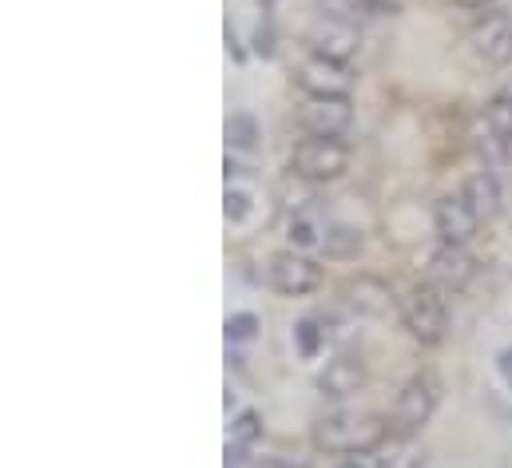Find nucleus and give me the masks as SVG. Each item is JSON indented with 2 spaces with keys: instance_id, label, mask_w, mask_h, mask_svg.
<instances>
[{
  "instance_id": "obj_20",
  "label": "nucleus",
  "mask_w": 512,
  "mask_h": 468,
  "mask_svg": "<svg viewBox=\"0 0 512 468\" xmlns=\"http://www.w3.org/2000/svg\"><path fill=\"white\" fill-rule=\"evenodd\" d=\"M294 342H298V353L310 361V357H318V350H322L326 330L318 326V318H302V322L294 326Z\"/></svg>"
},
{
  "instance_id": "obj_26",
  "label": "nucleus",
  "mask_w": 512,
  "mask_h": 468,
  "mask_svg": "<svg viewBox=\"0 0 512 468\" xmlns=\"http://www.w3.org/2000/svg\"><path fill=\"white\" fill-rule=\"evenodd\" d=\"M251 468H310V465H302V461H286V457H262V461H255Z\"/></svg>"
},
{
  "instance_id": "obj_7",
  "label": "nucleus",
  "mask_w": 512,
  "mask_h": 468,
  "mask_svg": "<svg viewBox=\"0 0 512 468\" xmlns=\"http://www.w3.org/2000/svg\"><path fill=\"white\" fill-rule=\"evenodd\" d=\"M270 286L286 298H302V294H314L322 286V266L302 254V250H282L270 258V270H266Z\"/></svg>"
},
{
  "instance_id": "obj_17",
  "label": "nucleus",
  "mask_w": 512,
  "mask_h": 468,
  "mask_svg": "<svg viewBox=\"0 0 512 468\" xmlns=\"http://www.w3.org/2000/svg\"><path fill=\"white\" fill-rule=\"evenodd\" d=\"M481 119H485V127H489V131H497L505 143H512V92L509 88L485 104V116Z\"/></svg>"
},
{
  "instance_id": "obj_14",
  "label": "nucleus",
  "mask_w": 512,
  "mask_h": 468,
  "mask_svg": "<svg viewBox=\"0 0 512 468\" xmlns=\"http://www.w3.org/2000/svg\"><path fill=\"white\" fill-rule=\"evenodd\" d=\"M374 468H425V449H421L417 437L389 433L374 449Z\"/></svg>"
},
{
  "instance_id": "obj_16",
  "label": "nucleus",
  "mask_w": 512,
  "mask_h": 468,
  "mask_svg": "<svg viewBox=\"0 0 512 468\" xmlns=\"http://www.w3.org/2000/svg\"><path fill=\"white\" fill-rule=\"evenodd\" d=\"M346 298H350V306L358 314H382L389 306V286L378 282V278H358V282L346 286Z\"/></svg>"
},
{
  "instance_id": "obj_24",
  "label": "nucleus",
  "mask_w": 512,
  "mask_h": 468,
  "mask_svg": "<svg viewBox=\"0 0 512 468\" xmlns=\"http://www.w3.org/2000/svg\"><path fill=\"white\" fill-rule=\"evenodd\" d=\"M223 215H227L231 223H243V219L251 215V195L239 191V187H227V195H223Z\"/></svg>"
},
{
  "instance_id": "obj_19",
  "label": "nucleus",
  "mask_w": 512,
  "mask_h": 468,
  "mask_svg": "<svg viewBox=\"0 0 512 468\" xmlns=\"http://www.w3.org/2000/svg\"><path fill=\"white\" fill-rule=\"evenodd\" d=\"M330 258H350V254H358L362 250V234L354 231V227H342V223H334L330 234H326V246H322Z\"/></svg>"
},
{
  "instance_id": "obj_4",
  "label": "nucleus",
  "mask_w": 512,
  "mask_h": 468,
  "mask_svg": "<svg viewBox=\"0 0 512 468\" xmlns=\"http://www.w3.org/2000/svg\"><path fill=\"white\" fill-rule=\"evenodd\" d=\"M290 167L306 183H334V179H342L350 171V147L342 139H318V135H310V139H302L294 147Z\"/></svg>"
},
{
  "instance_id": "obj_25",
  "label": "nucleus",
  "mask_w": 512,
  "mask_h": 468,
  "mask_svg": "<svg viewBox=\"0 0 512 468\" xmlns=\"http://www.w3.org/2000/svg\"><path fill=\"white\" fill-rule=\"evenodd\" d=\"M255 52L274 56V32H270V24H258L255 28Z\"/></svg>"
},
{
  "instance_id": "obj_21",
  "label": "nucleus",
  "mask_w": 512,
  "mask_h": 468,
  "mask_svg": "<svg viewBox=\"0 0 512 468\" xmlns=\"http://www.w3.org/2000/svg\"><path fill=\"white\" fill-rule=\"evenodd\" d=\"M258 437H262V413H258V409H243V413L235 417V425H231V441L251 449Z\"/></svg>"
},
{
  "instance_id": "obj_10",
  "label": "nucleus",
  "mask_w": 512,
  "mask_h": 468,
  "mask_svg": "<svg viewBox=\"0 0 512 468\" xmlns=\"http://www.w3.org/2000/svg\"><path fill=\"white\" fill-rule=\"evenodd\" d=\"M469 44H473V52H477L489 68H505V64H512V20L501 16V12H485V16L473 24Z\"/></svg>"
},
{
  "instance_id": "obj_18",
  "label": "nucleus",
  "mask_w": 512,
  "mask_h": 468,
  "mask_svg": "<svg viewBox=\"0 0 512 468\" xmlns=\"http://www.w3.org/2000/svg\"><path fill=\"white\" fill-rule=\"evenodd\" d=\"M227 143L235 151H255L258 147V119L251 112H235L227 119Z\"/></svg>"
},
{
  "instance_id": "obj_12",
  "label": "nucleus",
  "mask_w": 512,
  "mask_h": 468,
  "mask_svg": "<svg viewBox=\"0 0 512 468\" xmlns=\"http://www.w3.org/2000/svg\"><path fill=\"white\" fill-rule=\"evenodd\" d=\"M362 385H366V365L358 357H334L318 373V393L330 401H346V397L362 393Z\"/></svg>"
},
{
  "instance_id": "obj_8",
  "label": "nucleus",
  "mask_w": 512,
  "mask_h": 468,
  "mask_svg": "<svg viewBox=\"0 0 512 468\" xmlns=\"http://www.w3.org/2000/svg\"><path fill=\"white\" fill-rule=\"evenodd\" d=\"M477 227H481V215L473 211V203L465 199V191L441 195V199L433 203V231H437L441 242H449V246H469Z\"/></svg>"
},
{
  "instance_id": "obj_3",
  "label": "nucleus",
  "mask_w": 512,
  "mask_h": 468,
  "mask_svg": "<svg viewBox=\"0 0 512 468\" xmlns=\"http://www.w3.org/2000/svg\"><path fill=\"white\" fill-rule=\"evenodd\" d=\"M437 397H441L437 377H429V373L409 377V381L401 385L397 401H393L389 429H393V433H401V437H417V433L433 421V413H437Z\"/></svg>"
},
{
  "instance_id": "obj_13",
  "label": "nucleus",
  "mask_w": 512,
  "mask_h": 468,
  "mask_svg": "<svg viewBox=\"0 0 512 468\" xmlns=\"http://www.w3.org/2000/svg\"><path fill=\"white\" fill-rule=\"evenodd\" d=\"M330 227H334V223H330L318 207H298V211L290 215V242H294V250H322Z\"/></svg>"
},
{
  "instance_id": "obj_31",
  "label": "nucleus",
  "mask_w": 512,
  "mask_h": 468,
  "mask_svg": "<svg viewBox=\"0 0 512 468\" xmlns=\"http://www.w3.org/2000/svg\"><path fill=\"white\" fill-rule=\"evenodd\" d=\"M227 468H231V465H227Z\"/></svg>"
},
{
  "instance_id": "obj_5",
  "label": "nucleus",
  "mask_w": 512,
  "mask_h": 468,
  "mask_svg": "<svg viewBox=\"0 0 512 468\" xmlns=\"http://www.w3.org/2000/svg\"><path fill=\"white\" fill-rule=\"evenodd\" d=\"M294 80H298V88H302L310 100H350V92H354V72H350V64L330 60V56H318V52H310V56L298 60Z\"/></svg>"
},
{
  "instance_id": "obj_1",
  "label": "nucleus",
  "mask_w": 512,
  "mask_h": 468,
  "mask_svg": "<svg viewBox=\"0 0 512 468\" xmlns=\"http://www.w3.org/2000/svg\"><path fill=\"white\" fill-rule=\"evenodd\" d=\"M389 433H393L389 421L370 409H338L314 425V445L338 457H358V453H374Z\"/></svg>"
},
{
  "instance_id": "obj_27",
  "label": "nucleus",
  "mask_w": 512,
  "mask_h": 468,
  "mask_svg": "<svg viewBox=\"0 0 512 468\" xmlns=\"http://www.w3.org/2000/svg\"><path fill=\"white\" fill-rule=\"evenodd\" d=\"M497 369H501V377L512 385V346H509V350H501V357H497Z\"/></svg>"
},
{
  "instance_id": "obj_28",
  "label": "nucleus",
  "mask_w": 512,
  "mask_h": 468,
  "mask_svg": "<svg viewBox=\"0 0 512 468\" xmlns=\"http://www.w3.org/2000/svg\"><path fill=\"white\" fill-rule=\"evenodd\" d=\"M457 4H461V8H469V12H477V8H489L493 0H457Z\"/></svg>"
},
{
  "instance_id": "obj_30",
  "label": "nucleus",
  "mask_w": 512,
  "mask_h": 468,
  "mask_svg": "<svg viewBox=\"0 0 512 468\" xmlns=\"http://www.w3.org/2000/svg\"><path fill=\"white\" fill-rule=\"evenodd\" d=\"M509 92H512V76H509Z\"/></svg>"
},
{
  "instance_id": "obj_23",
  "label": "nucleus",
  "mask_w": 512,
  "mask_h": 468,
  "mask_svg": "<svg viewBox=\"0 0 512 468\" xmlns=\"http://www.w3.org/2000/svg\"><path fill=\"white\" fill-rule=\"evenodd\" d=\"M255 338H258V318L251 310L227 318V342H255Z\"/></svg>"
},
{
  "instance_id": "obj_22",
  "label": "nucleus",
  "mask_w": 512,
  "mask_h": 468,
  "mask_svg": "<svg viewBox=\"0 0 512 468\" xmlns=\"http://www.w3.org/2000/svg\"><path fill=\"white\" fill-rule=\"evenodd\" d=\"M393 12V0H338V16L366 20V16H385Z\"/></svg>"
},
{
  "instance_id": "obj_11",
  "label": "nucleus",
  "mask_w": 512,
  "mask_h": 468,
  "mask_svg": "<svg viewBox=\"0 0 512 468\" xmlns=\"http://www.w3.org/2000/svg\"><path fill=\"white\" fill-rule=\"evenodd\" d=\"M298 123H302L306 135L338 139L354 123V104L350 100H306V108L298 112Z\"/></svg>"
},
{
  "instance_id": "obj_29",
  "label": "nucleus",
  "mask_w": 512,
  "mask_h": 468,
  "mask_svg": "<svg viewBox=\"0 0 512 468\" xmlns=\"http://www.w3.org/2000/svg\"><path fill=\"white\" fill-rule=\"evenodd\" d=\"M338 468H370V465H362L358 457H350V461H342V465H338Z\"/></svg>"
},
{
  "instance_id": "obj_6",
  "label": "nucleus",
  "mask_w": 512,
  "mask_h": 468,
  "mask_svg": "<svg viewBox=\"0 0 512 468\" xmlns=\"http://www.w3.org/2000/svg\"><path fill=\"white\" fill-rule=\"evenodd\" d=\"M306 44H310V52H318V56H330V60L350 64V60L358 56V48H362V32H358V24H354L350 16L330 12V16H318V20L310 24Z\"/></svg>"
},
{
  "instance_id": "obj_2",
  "label": "nucleus",
  "mask_w": 512,
  "mask_h": 468,
  "mask_svg": "<svg viewBox=\"0 0 512 468\" xmlns=\"http://www.w3.org/2000/svg\"><path fill=\"white\" fill-rule=\"evenodd\" d=\"M401 322L413 334V342L421 346H437L449 330V306H445V290H437L433 282H421L413 290H405L401 298Z\"/></svg>"
},
{
  "instance_id": "obj_9",
  "label": "nucleus",
  "mask_w": 512,
  "mask_h": 468,
  "mask_svg": "<svg viewBox=\"0 0 512 468\" xmlns=\"http://www.w3.org/2000/svg\"><path fill=\"white\" fill-rule=\"evenodd\" d=\"M473 274H477V262H473V254L465 250V246H449V242H441V246H433L429 250V258H425V282H433L437 290H465L469 282H473Z\"/></svg>"
},
{
  "instance_id": "obj_15",
  "label": "nucleus",
  "mask_w": 512,
  "mask_h": 468,
  "mask_svg": "<svg viewBox=\"0 0 512 468\" xmlns=\"http://www.w3.org/2000/svg\"><path fill=\"white\" fill-rule=\"evenodd\" d=\"M461 191H465V199L473 203V211L481 215V223L501 211V183H497V175H493L489 167H485V171H473Z\"/></svg>"
}]
</instances>
